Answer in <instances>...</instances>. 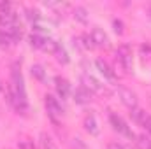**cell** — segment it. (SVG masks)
Returning a JSON list of instances; mask_svg holds the SVG:
<instances>
[{
	"label": "cell",
	"mask_w": 151,
	"mask_h": 149,
	"mask_svg": "<svg viewBox=\"0 0 151 149\" xmlns=\"http://www.w3.org/2000/svg\"><path fill=\"white\" fill-rule=\"evenodd\" d=\"M107 149H125L121 144H118V142H113V144H109V148Z\"/></svg>",
	"instance_id": "26"
},
{
	"label": "cell",
	"mask_w": 151,
	"mask_h": 149,
	"mask_svg": "<svg viewBox=\"0 0 151 149\" xmlns=\"http://www.w3.org/2000/svg\"><path fill=\"white\" fill-rule=\"evenodd\" d=\"M84 130L90 133V135H99L100 133V128H99V123H97V119H95V116L93 114H88L86 117H84Z\"/></svg>",
	"instance_id": "11"
},
{
	"label": "cell",
	"mask_w": 151,
	"mask_h": 149,
	"mask_svg": "<svg viewBox=\"0 0 151 149\" xmlns=\"http://www.w3.org/2000/svg\"><path fill=\"white\" fill-rule=\"evenodd\" d=\"M0 91H2V86H0Z\"/></svg>",
	"instance_id": "27"
},
{
	"label": "cell",
	"mask_w": 151,
	"mask_h": 149,
	"mask_svg": "<svg viewBox=\"0 0 151 149\" xmlns=\"http://www.w3.org/2000/svg\"><path fill=\"white\" fill-rule=\"evenodd\" d=\"M116 56H118V62L121 63V67L130 72L132 65H134V58H132V47L127 46V44H121L118 46V51H116Z\"/></svg>",
	"instance_id": "3"
},
{
	"label": "cell",
	"mask_w": 151,
	"mask_h": 149,
	"mask_svg": "<svg viewBox=\"0 0 151 149\" xmlns=\"http://www.w3.org/2000/svg\"><path fill=\"white\" fill-rule=\"evenodd\" d=\"M40 148L42 149H56L55 144H53V140H51V137L47 133H40Z\"/></svg>",
	"instance_id": "19"
},
{
	"label": "cell",
	"mask_w": 151,
	"mask_h": 149,
	"mask_svg": "<svg viewBox=\"0 0 151 149\" xmlns=\"http://www.w3.org/2000/svg\"><path fill=\"white\" fill-rule=\"evenodd\" d=\"M74 18L81 23H88V11L84 7H76L74 9Z\"/></svg>",
	"instance_id": "17"
},
{
	"label": "cell",
	"mask_w": 151,
	"mask_h": 149,
	"mask_svg": "<svg viewBox=\"0 0 151 149\" xmlns=\"http://www.w3.org/2000/svg\"><path fill=\"white\" fill-rule=\"evenodd\" d=\"M14 25H19L18 16L11 9H0V27L7 28V27H14Z\"/></svg>",
	"instance_id": "8"
},
{
	"label": "cell",
	"mask_w": 151,
	"mask_h": 149,
	"mask_svg": "<svg viewBox=\"0 0 151 149\" xmlns=\"http://www.w3.org/2000/svg\"><path fill=\"white\" fill-rule=\"evenodd\" d=\"M27 18L32 21V23H39L40 21V12H39L37 9H27Z\"/></svg>",
	"instance_id": "20"
},
{
	"label": "cell",
	"mask_w": 151,
	"mask_h": 149,
	"mask_svg": "<svg viewBox=\"0 0 151 149\" xmlns=\"http://www.w3.org/2000/svg\"><path fill=\"white\" fill-rule=\"evenodd\" d=\"M46 35H39V34H32L28 40H30V46L32 47H35V49H42L44 47V42H46Z\"/></svg>",
	"instance_id": "15"
},
{
	"label": "cell",
	"mask_w": 151,
	"mask_h": 149,
	"mask_svg": "<svg viewBox=\"0 0 151 149\" xmlns=\"http://www.w3.org/2000/svg\"><path fill=\"white\" fill-rule=\"evenodd\" d=\"M132 117L139 123V125H142L148 132L151 133V116L148 114L146 111H142V109H132Z\"/></svg>",
	"instance_id": "9"
},
{
	"label": "cell",
	"mask_w": 151,
	"mask_h": 149,
	"mask_svg": "<svg viewBox=\"0 0 151 149\" xmlns=\"http://www.w3.org/2000/svg\"><path fill=\"white\" fill-rule=\"evenodd\" d=\"M118 93H119V98H121L123 105H127L130 111L137 107V95H135L132 90H128V88H119Z\"/></svg>",
	"instance_id": "7"
},
{
	"label": "cell",
	"mask_w": 151,
	"mask_h": 149,
	"mask_svg": "<svg viewBox=\"0 0 151 149\" xmlns=\"http://www.w3.org/2000/svg\"><path fill=\"white\" fill-rule=\"evenodd\" d=\"M56 47H58V42L56 40H53V39H46V42H44V51H49V53H55L56 51Z\"/></svg>",
	"instance_id": "21"
},
{
	"label": "cell",
	"mask_w": 151,
	"mask_h": 149,
	"mask_svg": "<svg viewBox=\"0 0 151 149\" xmlns=\"http://www.w3.org/2000/svg\"><path fill=\"white\" fill-rule=\"evenodd\" d=\"M18 148L19 149H35V146H34V142L30 139H23V140H19Z\"/></svg>",
	"instance_id": "22"
},
{
	"label": "cell",
	"mask_w": 151,
	"mask_h": 149,
	"mask_svg": "<svg viewBox=\"0 0 151 149\" xmlns=\"http://www.w3.org/2000/svg\"><path fill=\"white\" fill-rule=\"evenodd\" d=\"M81 82H83V86H84L86 90H90L91 93L106 95V97H109V95H111V90H109L106 84H102L97 77H93V75H90V74H83V75H81Z\"/></svg>",
	"instance_id": "2"
},
{
	"label": "cell",
	"mask_w": 151,
	"mask_h": 149,
	"mask_svg": "<svg viewBox=\"0 0 151 149\" xmlns=\"http://www.w3.org/2000/svg\"><path fill=\"white\" fill-rule=\"evenodd\" d=\"M135 139H137V140H135V144H137V148H139V149H151L150 137H146L144 133H142V135H137Z\"/></svg>",
	"instance_id": "18"
},
{
	"label": "cell",
	"mask_w": 151,
	"mask_h": 149,
	"mask_svg": "<svg viewBox=\"0 0 151 149\" xmlns=\"http://www.w3.org/2000/svg\"><path fill=\"white\" fill-rule=\"evenodd\" d=\"M113 27H114V32H116L118 35H121V34H123V21H121V19H114Z\"/></svg>",
	"instance_id": "23"
},
{
	"label": "cell",
	"mask_w": 151,
	"mask_h": 149,
	"mask_svg": "<svg viewBox=\"0 0 151 149\" xmlns=\"http://www.w3.org/2000/svg\"><path fill=\"white\" fill-rule=\"evenodd\" d=\"M95 65H97V69L102 72V74L106 75V77H109V79H114L116 75H114V72H113V69L109 67V63L106 62V60H102V58H99L97 62H95Z\"/></svg>",
	"instance_id": "13"
},
{
	"label": "cell",
	"mask_w": 151,
	"mask_h": 149,
	"mask_svg": "<svg viewBox=\"0 0 151 149\" xmlns=\"http://www.w3.org/2000/svg\"><path fill=\"white\" fill-rule=\"evenodd\" d=\"M141 53H142V54H150L148 58H151V47L150 46H144V44H142V46H141Z\"/></svg>",
	"instance_id": "25"
},
{
	"label": "cell",
	"mask_w": 151,
	"mask_h": 149,
	"mask_svg": "<svg viewBox=\"0 0 151 149\" xmlns=\"http://www.w3.org/2000/svg\"><path fill=\"white\" fill-rule=\"evenodd\" d=\"M55 82H56V91H58V95H60L62 98H67L69 93H70V84H69V81L63 79V77H56Z\"/></svg>",
	"instance_id": "12"
},
{
	"label": "cell",
	"mask_w": 151,
	"mask_h": 149,
	"mask_svg": "<svg viewBox=\"0 0 151 149\" xmlns=\"http://www.w3.org/2000/svg\"><path fill=\"white\" fill-rule=\"evenodd\" d=\"M91 40H93V46L95 47H104V49H107L109 47V37H107V34L102 30V28H99V27H95L93 30H91Z\"/></svg>",
	"instance_id": "6"
},
{
	"label": "cell",
	"mask_w": 151,
	"mask_h": 149,
	"mask_svg": "<svg viewBox=\"0 0 151 149\" xmlns=\"http://www.w3.org/2000/svg\"><path fill=\"white\" fill-rule=\"evenodd\" d=\"M7 100L19 114H27V111H28L27 90H25V81H23V75H21L18 63H14L11 69V84H9V91H7Z\"/></svg>",
	"instance_id": "1"
},
{
	"label": "cell",
	"mask_w": 151,
	"mask_h": 149,
	"mask_svg": "<svg viewBox=\"0 0 151 149\" xmlns=\"http://www.w3.org/2000/svg\"><path fill=\"white\" fill-rule=\"evenodd\" d=\"M109 121H111L113 128L118 133H121V135H125V137H128V139H135L134 132L128 128V125L125 123V119H123L121 116H118L116 112H111V114H109Z\"/></svg>",
	"instance_id": "4"
},
{
	"label": "cell",
	"mask_w": 151,
	"mask_h": 149,
	"mask_svg": "<svg viewBox=\"0 0 151 149\" xmlns=\"http://www.w3.org/2000/svg\"><path fill=\"white\" fill-rule=\"evenodd\" d=\"M55 54V60L58 62V63H62V65H67L69 63V54H67V51H65V47L62 46V44H58V47H56V51L53 53Z\"/></svg>",
	"instance_id": "14"
},
{
	"label": "cell",
	"mask_w": 151,
	"mask_h": 149,
	"mask_svg": "<svg viewBox=\"0 0 151 149\" xmlns=\"http://www.w3.org/2000/svg\"><path fill=\"white\" fill-rule=\"evenodd\" d=\"M30 72H32V75H34L35 79H39V81H44V79H46V70H44V67H42V65H39V63L32 65Z\"/></svg>",
	"instance_id": "16"
},
{
	"label": "cell",
	"mask_w": 151,
	"mask_h": 149,
	"mask_svg": "<svg viewBox=\"0 0 151 149\" xmlns=\"http://www.w3.org/2000/svg\"><path fill=\"white\" fill-rule=\"evenodd\" d=\"M81 39L84 40V44H83V47H84V49H93V47H95V46H93V40H91L90 35H83Z\"/></svg>",
	"instance_id": "24"
},
{
	"label": "cell",
	"mask_w": 151,
	"mask_h": 149,
	"mask_svg": "<svg viewBox=\"0 0 151 149\" xmlns=\"http://www.w3.org/2000/svg\"><path fill=\"white\" fill-rule=\"evenodd\" d=\"M44 105H46V111L51 116V119H56V117H62L63 116V109L60 105V102L53 97V95H46L44 97Z\"/></svg>",
	"instance_id": "5"
},
{
	"label": "cell",
	"mask_w": 151,
	"mask_h": 149,
	"mask_svg": "<svg viewBox=\"0 0 151 149\" xmlns=\"http://www.w3.org/2000/svg\"><path fill=\"white\" fill-rule=\"evenodd\" d=\"M72 97H74L76 104H88V102H91V100H93L91 91H90V90H86L84 86H83V88H77L74 93H72Z\"/></svg>",
	"instance_id": "10"
}]
</instances>
